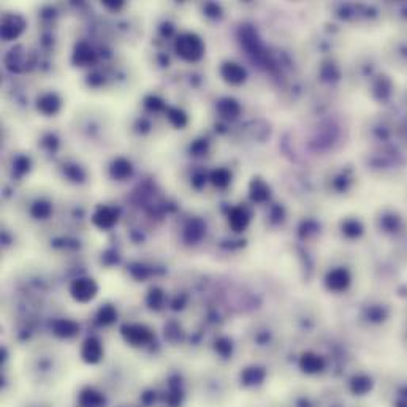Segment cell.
Wrapping results in <instances>:
<instances>
[{"label":"cell","instance_id":"1","mask_svg":"<svg viewBox=\"0 0 407 407\" xmlns=\"http://www.w3.org/2000/svg\"><path fill=\"white\" fill-rule=\"evenodd\" d=\"M176 51L182 59L186 60H198L203 54V43L197 35L186 33L178 38L176 41Z\"/></svg>","mask_w":407,"mask_h":407},{"label":"cell","instance_id":"2","mask_svg":"<svg viewBox=\"0 0 407 407\" xmlns=\"http://www.w3.org/2000/svg\"><path fill=\"white\" fill-rule=\"evenodd\" d=\"M97 285L90 279H78L71 285V295L76 301L86 303L95 297Z\"/></svg>","mask_w":407,"mask_h":407},{"label":"cell","instance_id":"3","mask_svg":"<svg viewBox=\"0 0 407 407\" xmlns=\"http://www.w3.org/2000/svg\"><path fill=\"white\" fill-rule=\"evenodd\" d=\"M24 29V21L22 17L16 16V14H10L5 16L2 21V36L5 40H13L19 35Z\"/></svg>","mask_w":407,"mask_h":407},{"label":"cell","instance_id":"4","mask_svg":"<svg viewBox=\"0 0 407 407\" xmlns=\"http://www.w3.org/2000/svg\"><path fill=\"white\" fill-rule=\"evenodd\" d=\"M350 284V276L349 273L344 270V268H338V270H333L328 276H327V285L330 290L335 292H342L346 290Z\"/></svg>","mask_w":407,"mask_h":407},{"label":"cell","instance_id":"5","mask_svg":"<svg viewBox=\"0 0 407 407\" xmlns=\"http://www.w3.org/2000/svg\"><path fill=\"white\" fill-rule=\"evenodd\" d=\"M122 333H124L125 339L130 342V344H133V346H143V344H146V342L151 339V333L147 331L144 327H140V325L124 327Z\"/></svg>","mask_w":407,"mask_h":407},{"label":"cell","instance_id":"6","mask_svg":"<svg viewBox=\"0 0 407 407\" xmlns=\"http://www.w3.org/2000/svg\"><path fill=\"white\" fill-rule=\"evenodd\" d=\"M220 71H222V76L228 82H233V84H239V82H243L246 78V71L239 67L238 63H233V62L225 63Z\"/></svg>","mask_w":407,"mask_h":407},{"label":"cell","instance_id":"7","mask_svg":"<svg viewBox=\"0 0 407 407\" xmlns=\"http://www.w3.org/2000/svg\"><path fill=\"white\" fill-rule=\"evenodd\" d=\"M117 220L116 212L111 208H100L94 216V224L100 228H111Z\"/></svg>","mask_w":407,"mask_h":407},{"label":"cell","instance_id":"8","mask_svg":"<svg viewBox=\"0 0 407 407\" xmlns=\"http://www.w3.org/2000/svg\"><path fill=\"white\" fill-rule=\"evenodd\" d=\"M82 357H84V360L89 363L98 362L101 357V347H100L97 339H87L84 342V347H82Z\"/></svg>","mask_w":407,"mask_h":407},{"label":"cell","instance_id":"9","mask_svg":"<svg viewBox=\"0 0 407 407\" xmlns=\"http://www.w3.org/2000/svg\"><path fill=\"white\" fill-rule=\"evenodd\" d=\"M300 365L303 368V371H306V373H319L323 369V366H325L323 360L320 357H317V355H314V354L303 355Z\"/></svg>","mask_w":407,"mask_h":407},{"label":"cell","instance_id":"10","mask_svg":"<svg viewBox=\"0 0 407 407\" xmlns=\"http://www.w3.org/2000/svg\"><path fill=\"white\" fill-rule=\"evenodd\" d=\"M59 105L60 101L59 98L52 95V94H48V95H43L40 100H38V109L44 114H54L55 111L59 109Z\"/></svg>","mask_w":407,"mask_h":407},{"label":"cell","instance_id":"11","mask_svg":"<svg viewBox=\"0 0 407 407\" xmlns=\"http://www.w3.org/2000/svg\"><path fill=\"white\" fill-rule=\"evenodd\" d=\"M228 222H230L231 228H233L235 231H241L243 228H246L247 222H249L247 212H246V211H243V209H239V208H236V209L231 211V214H230Z\"/></svg>","mask_w":407,"mask_h":407},{"label":"cell","instance_id":"12","mask_svg":"<svg viewBox=\"0 0 407 407\" xmlns=\"http://www.w3.org/2000/svg\"><path fill=\"white\" fill-rule=\"evenodd\" d=\"M132 173V165L124 159H119L111 166V176L116 179H125L127 176H130Z\"/></svg>","mask_w":407,"mask_h":407},{"label":"cell","instance_id":"13","mask_svg":"<svg viewBox=\"0 0 407 407\" xmlns=\"http://www.w3.org/2000/svg\"><path fill=\"white\" fill-rule=\"evenodd\" d=\"M217 109H219V113L222 116H225V117H235L239 113L238 103H236L235 100H230V98L222 100L220 103H219V106H217Z\"/></svg>","mask_w":407,"mask_h":407},{"label":"cell","instance_id":"14","mask_svg":"<svg viewBox=\"0 0 407 407\" xmlns=\"http://www.w3.org/2000/svg\"><path fill=\"white\" fill-rule=\"evenodd\" d=\"M350 387H352V392L354 393H357V395H366L373 388V382H371V379L360 376V377L354 379L352 384H350Z\"/></svg>","mask_w":407,"mask_h":407},{"label":"cell","instance_id":"15","mask_svg":"<svg viewBox=\"0 0 407 407\" xmlns=\"http://www.w3.org/2000/svg\"><path fill=\"white\" fill-rule=\"evenodd\" d=\"M54 331H55V335H59V336H71V335H75L76 325L70 320H57L54 323Z\"/></svg>","mask_w":407,"mask_h":407},{"label":"cell","instance_id":"16","mask_svg":"<svg viewBox=\"0 0 407 407\" xmlns=\"http://www.w3.org/2000/svg\"><path fill=\"white\" fill-rule=\"evenodd\" d=\"M75 60H76L78 63H82V65H84V63H89V62L94 60V52H92V49L89 48L87 44L81 43V44L78 46V48H76Z\"/></svg>","mask_w":407,"mask_h":407},{"label":"cell","instance_id":"17","mask_svg":"<svg viewBox=\"0 0 407 407\" xmlns=\"http://www.w3.org/2000/svg\"><path fill=\"white\" fill-rule=\"evenodd\" d=\"M30 211L36 219H44L51 212V206H49V203H46V201H36Z\"/></svg>","mask_w":407,"mask_h":407},{"label":"cell","instance_id":"18","mask_svg":"<svg viewBox=\"0 0 407 407\" xmlns=\"http://www.w3.org/2000/svg\"><path fill=\"white\" fill-rule=\"evenodd\" d=\"M212 182L216 184L217 187H225L230 182V174L225 170H217L212 173Z\"/></svg>","mask_w":407,"mask_h":407},{"label":"cell","instance_id":"19","mask_svg":"<svg viewBox=\"0 0 407 407\" xmlns=\"http://www.w3.org/2000/svg\"><path fill=\"white\" fill-rule=\"evenodd\" d=\"M168 117H170V121L174 125H176V127H184V125H186V122H187L186 114H184L182 111H179V109H170Z\"/></svg>","mask_w":407,"mask_h":407},{"label":"cell","instance_id":"20","mask_svg":"<svg viewBox=\"0 0 407 407\" xmlns=\"http://www.w3.org/2000/svg\"><path fill=\"white\" fill-rule=\"evenodd\" d=\"M268 197V189L263 182L257 181L252 184V198L254 200H265Z\"/></svg>","mask_w":407,"mask_h":407},{"label":"cell","instance_id":"21","mask_svg":"<svg viewBox=\"0 0 407 407\" xmlns=\"http://www.w3.org/2000/svg\"><path fill=\"white\" fill-rule=\"evenodd\" d=\"M263 379V371H260V369H247V371L244 373V381L246 384H258Z\"/></svg>","mask_w":407,"mask_h":407},{"label":"cell","instance_id":"22","mask_svg":"<svg viewBox=\"0 0 407 407\" xmlns=\"http://www.w3.org/2000/svg\"><path fill=\"white\" fill-rule=\"evenodd\" d=\"M200 224L198 220H193L192 224L189 225V228H187V239L189 241H197V239L203 235V225H200L198 228H197V225Z\"/></svg>","mask_w":407,"mask_h":407},{"label":"cell","instance_id":"23","mask_svg":"<svg viewBox=\"0 0 407 407\" xmlns=\"http://www.w3.org/2000/svg\"><path fill=\"white\" fill-rule=\"evenodd\" d=\"M100 322L101 323H109V322H113V319L116 317V312H114V309L111 308V306H106V308H103L100 311Z\"/></svg>","mask_w":407,"mask_h":407},{"label":"cell","instance_id":"24","mask_svg":"<svg viewBox=\"0 0 407 407\" xmlns=\"http://www.w3.org/2000/svg\"><path fill=\"white\" fill-rule=\"evenodd\" d=\"M344 231L347 235H350V236H357V235H360V227H358V224H352V227H349V225H346L344 227Z\"/></svg>","mask_w":407,"mask_h":407},{"label":"cell","instance_id":"25","mask_svg":"<svg viewBox=\"0 0 407 407\" xmlns=\"http://www.w3.org/2000/svg\"><path fill=\"white\" fill-rule=\"evenodd\" d=\"M162 300V293L159 290L151 292V304H155V308H159V303Z\"/></svg>","mask_w":407,"mask_h":407},{"label":"cell","instance_id":"26","mask_svg":"<svg viewBox=\"0 0 407 407\" xmlns=\"http://www.w3.org/2000/svg\"><path fill=\"white\" fill-rule=\"evenodd\" d=\"M147 106H149V108H155V109H159V108H162L163 105H162L160 101L157 100V98H147Z\"/></svg>","mask_w":407,"mask_h":407},{"label":"cell","instance_id":"27","mask_svg":"<svg viewBox=\"0 0 407 407\" xmlns=\"http://www.w3.org/2000/svg\"><path fill=\"white\" fill-rule=\"evenodd\" d=\"M106 6H109V8H119L122 5V2H119V3H111V0H106V2H103Z\"/></svg>","mask_w":407,"mask_h":407},{"label":"cell","instance_id":"28","mask_svg":"<svg viewBox=\"0 0 407 407\" xmlns=\"http://www.w3.org/2000/svg\"><path fill=\"white\" fill-rule=\"evenodd\" d=\"M404 395H406V396H407V388H406V390H404Z\"/></svg>","mask_w":407,"mask_h":407}]
</instances>
